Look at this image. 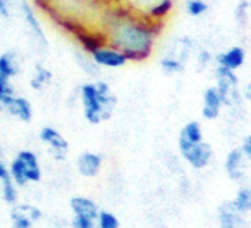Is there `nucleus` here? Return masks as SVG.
I'll use <instances>...</instances> for the list:
<instances>
[{
    "label": "nucleus",
    "instance_id": "1",
    "mask_svg": "<svg viewBox=\"0 0 251 228\" xmlns=\"http://www.w3.org/2000/svg\"><path fill=\"white\" fill-rule=\"evenodd\" d=\"M164 27L166 24L109 3L100 20L99 31L105 42L121 51L129 62H144L154 55Z\"/></svg>",
    "mask_w": 251,
    "mask_h": 228
},
{
    "label": "nucleus",
    "instance_id": "2",
    "mask_svg": "<svg viewBox=\"0 0 251 228\" xmlns=\"http://www.w3.org/2000/svg\"><path fill=\"white\" fill-rule=\"evenodd\" d=\"M59 28L71 37L86 28H99L111 0H34Z\"/></svg>",
    "mask_w": 251,
    "mask_h": 228
},
{
    "label": "nucleus",
    "instance_id": "3",
    "mask_svg": "<svg viewBox=\"0 0 251 228\" xmlns=\"http://www.w3.org/2000/svg\"><path fill=\"white\" fill-rule=\"evenodd\" d=\"M78 92L84 119L89 123L99 125L112 116L117 98L106 82L96 80L84 83Z\"/></svg>",
    "mask_w": 251,
    "mask_h": 228
},
{
    "label": "nucleus",
    "instance_id": "4",
    "mask_svg": "<svg viewBox=\"0 0 251 228\" xmlns=\"http://www.w3.org/2000/svg\"><path fill=\"white\" fill-rule=\"evenodd\" d=\"M195 51V42L189 36H180L170 42L167 51L160 58V68L167 76L179 74L185 70L191 55Z\"/></svg>",
    "mask_w": 251,
    "mask_h": 228
},
{
    "label": "nucleus",
    "instance_id": "5",
    "mask_svg": "<svg viewBox=\"0 0 251 228\" xmlns=\"http://www.w3.org/2000/svg\"><path fill=\"white\" fill-rule=\"evenodd\" d=\"M111 3L124 6L161 24L169 21L176 8V0H111Z\"/></svg>",
    "mask_w": 251,
    "mask_h": 228
},
{
    "label": "nucleus",
    "instance_id": "6",
    "mask_svg": "<svg viewBox=\"0 0 251 228\" xmlns=\"http://www.w3.org/2000/svg\"><path fill=\"white\" fill-rule=\"evenodd\" d=\"M11 179L17 185H25L28 182H37L42 178V169L37 156L33 151H21L9 166Z\"/></svg>",
    "mask_w": 251,
    "mask_h": 228
},
{
    "label": "nucleus",
    "instance_id": "7",
    "mask_svg": "<svg viewBox=\"0 0 251 228\" xmlns=\"http://www.w3.org/2000/svg\"><path fill=\"white\" fill-rule=\"evenodd\" d=\"M12 5L20 12L27 30L30 33V37L33 39L37 49L45 52L48 49V37H46V33L42 27V23L36 14L34 6L28 2V0H12Z\"/></svg>",
    "mask_w": 251,
    "mask_h": 228
},
{
    "label": "nucleus",
    "instance_id": "8",
    "mask_svg": "<svg viewBox=\"0 0 251 228\" xmlns=\"http://www.w3.org/2000/svg\"><path fill=\"white\" fill-rule=\"evenodd\" d=\"M214 77L219 95L222 96L225 107H236L241 104V92H239V80L236 71H230L222 67H214Z\"/></svg>",
    "mask_w": 251,
    "mask_h": 228
},
{
    "label": "nucleus",
    "instance_id": "9",
    "mask_svg": "<svg viewBox=\"0 0 251 228\" xmlns=\"http://www.w3.org/2000/svg\"><path fill=\"white\" fill-rule=\"evenodd\" d=\"M89 57L93 59V62L99 68H108V70L121 68L129 62L121 51H118L117 48H114L112 45L106 42H102L93 51H90Z\"/></svg>",
    "mask_w": 251,
    "mask_h": 228
},
{
    "label": "nucleus",
    "instance_id": "10",
    "mask_svg": "<svg viewBox=\"0 0 251 228\" xmlns=\"http://www.w3.org/2000/svg\"><path fill=\"white\" fill-rule=\"evenodd\" d=\"M179 151L185 162L194 169H204L213 160V148L205 141L195 144H182L179 145Z\"/></svg>",
    "mask_w": 251,
    "mask_h": 228
},
{
    "label": "nucleus",
    "instance_id": "11",
    "mask_svg": "<svg viewBox=\"0 0 251 228\" xmlns=\"http://www.w3.org/2000/svg\"><path fill=\"white\" fill-rule=\"evenodd\" d=\"M245 58H247L245 49L236 45L214 55V65L230 71H238L245 64Z\"/></svg>",
    "mask_w": 251,
    "mask_h": 228
},
{
    "label": "nucleus",
    "instance_id": "12",
    "mask_svg": "<svg viewBox=\"0 0 251 228\" xmlns=\"http://www.w3.org/2000/svg\"><path fill=\"white\" fill-rule=\"evenodd\" d=\"M225 108L222 96L219 95L217 89L213 86H208L202 93V107L201 114L205 120H216L219 119L222 110Z\"/></svg>",
    "mask_w": 251,
    "mask_h": 228
},
{
    "label": "nucleus",
    "instance_id": "13",
    "mask_svg": "<svg viewBox=\"0 0 251 228\" xmlns=\"http://www.w3.org/2000/svg\"><path fill=\"white\" fill-rule=\"evenodd\" d=\"M40 141L50 148V153L56 159H62L68 151L67 140L52 126H45L40 131Z\"/></svg>",
    "mask_w": 251,
    "mask_h": 228
},
{
    "label": "nucleus",
    "instance_id": "14",
    "mask_svg": "<svg viewBox=\"0 0 251 228\" xmlns=\"http://www.w3.org/2000/svg\"><path fill=\"white\" fill-rule=\"evenodd\" d=\"M2 108H5L11 116L21 122H30L33 119V107L30 101L24 96L14 95L2 105Z\"/></svg>",
    "mask_w": 251,
    "mask_h": 228
},
{
    "label": "nucleus",
    "instance_id": "15",
    "mask_svg": "<svg viewBox=\"0 0 251 228\" xmlns=\"http://www.w3.org/2000/svg\"><path fill=\"white\" fill-rule=\"evenodd\" d=\"M245 156L241 148H232L225 159V172L230 181H241L244 176V163Z\"/></svg>",
    "mask_w": 251,
    "mask_h": 228
},
{
    "label": "nucleus",
    "instance_id": "16",
    "mask_svg": "<svg viewBox=\"0 0 251 228\" xmlns=\"http://www.w3.org/2000/svg\"><path fill=\"white\" fill-rule=\"evenodd\" d=\"M11 216H12L14 228H31V225L42 218V212L34 206L24 204L14 209Z\"/></svg>",
    "mask_w": 251,
    "mask_h": 228
},
{
    "label": "nucleus",
    "instance_id": "17",
    "mask_svg": "<svg viewBox=\"0 0 251 228\" xmlns=\"http://www.w3.org/2000/svg\"><path fill=\"white\" fill-rule=\"evenodd\" d=\"M219 225L220 228H247L244 215L236 212L229 201L219 207Z\"/></svg>",
    "mask_w": 251,
    "mask_h": 228
},
{
    "label": "nucleus",
    "instance_id": "18",
    "mask_svg": "<svg viewBox=\"0 0 251 228\" xmlns=\"http://www.w3.org/2000/svg\"><path fill=\"white\" fill-rule=\"evenodd\" d=\"M100 166H102L100 156L96 154V153H92V151H86V153L80 154V157L77 160L78 172L83 176H87V178L96 176L99 173V171H100Z\"/></svg>",
    "mask_w": 251,
    "mask_h": 228
},
{
    "label": "nucleus",
    "instance_id": "19",
    "mask_svg": "<svg viewBox=\"0 0 251 228\" xmlns=\"http://www.w3.org/2000/svg\"><path fill=\"white\" fill-rule=\"evenodd\" d=\"M71 209H73L74 216L98 221V216H99L98 206L93 200L87 197H74L71 200Z\"/></svg>",
    "mask_w": 251,
    "mask_h": 228
},
{
    "label": "nucleus",
    "instance_id": "20",
    "mask_svg": "<svg viewBox=\"0 0 251 228\" xmlns=\"http://www.w3.org/2000/svg\"><path fill=\"white\" fill-rule=\"evenodd\" d=\"M20 70H21V64L15 52L8 51L0 55V77L12 80L15 76H18Z\"/></svg>",
    "mask_w": 251,
    "mask_h": 228
},
{
    "label": "nucleus",
    "instance_id": "21",
    "mask_svg": "<svg viewBox=\"0 0 251 228\" xmlns=\"http://www.w3.org/2000/svg\"><path fill=\"white\" fill-rule=\"evenodd\" d=\"M201 141H204V132H202L201 123L197 120H191V122L185 123L183 128L180 129L177 145L195 144V142H201Z\"/></svg>",
    "mask_w": 251,
    "mask_h": 228
},
{
    "label": "nucleus",
    "instance_id": "22",
    "mask_svg": "<svg viewBox=\"0 0 251 228\" xmlns=\"http://www.w3.org/2000/svg\"><path fill=\"white\" fill-rule=\"evenodd\" d=\"M232 204V207L239 212L241 215H247L251 212V185L250 187H241L235 197L229 201Z\"/></svg>",
    "mask_w": 251,
    "mask_h": 228
},
{
    "label": "nucleus",
    "instance_id": "23",
    "mask_svg": "<svg viewBox=\"0 0 251 228\" xmlns=\"http://www.w3.org/2000/svg\"><path fill=\"white\" fill-rule=\"evenodd\" d=\"M52 82V71L48 70L46 67L37 64L34 67V71L31 74L30 79V86L34 90H43L46 86H49V83Z\"/></svg>",
    "mask_w": 251,
    "mask_h": 228
},
{
    "label": "nucleus",
    "instance_id": "24",
    "mask_svg": "<svg viewBox=\"0 0 251 228\" xmlns=\"http://www.w3.org/2000/svg\"><path fill=\"white\" fill-rule=\"evenodd\" d=\"M210 9L208 0H185V11L191 18H201Z\"/></svg>",
    "mask_w": 251,
    "mask_h": 228
},
{
    "label": "nucleus",
    "instance_id": "25",
    "mask_svg": "<svg viewBox=\"0 0 251 228\" xmlns=\"http://www.w3.org/2000/svg\"><path fill=\"white\" fill-rule=\"evenodd\" d=\"M75 61H77V64L80 65V68H81L86 74H89V76L96 77V76L99 74V71H100V68L93 62V59L89 57V54L83 52L81 49H78V51L75 52Z\"/></svg>",
    "mask_w": 251,
    "mask_h": 228
},
{
    "label": "nucleus",
    "instance_id": "26",
    "mask_svg": "<svg viewBox=\"0 0 251 228\" xmlns=\"http://www.w3.org/2000/svg\"><path fill=\"white\" fill-rule=\"evenodd\" d=\"M98 228H120L118 219L114 213L111 212H99L98 221H96Z\"/></svg>",
    "mask_w": 251,
    "mask_h": 228
},
{
    "label": "nucleus",
    "instance_id": "27",
    "mask_svg": "<svg viewBox=\"0 0 251 228\" xmlns=\"http://www.w3.org/2000/svg\"><path fill=\"white\" fill-rule=\"evenodd\" d=\"M2 196H3V200H5L6 203H15V201H17L18 191H17L15 182H14L11 178L2 181Z\"/></svg>",
    "mask_w": 251,
    "mask_h": 228
},
{
    "label": "nucleus",
    "instance_id": "28",
    "mask_svg": "<svg viewBox=\"0 0 251 228\" xmlns=\"http://www.w3.org/2000/svg\"><path fill=\"white\" fill-rule=\"evenodd\" d=\"M14 95H15V90H14L11 80L5 79V77H0V105H3Z\"/></svg>",
    "mask_w": 251,
    "mask_h": 228
},
{
    "label": "nucleus",
    "instance_id": "29",
    "mask_svg": "<svg viewBox=\"0 0 251 228\" xmlns=\"http://www.w3.org/2000/svg\"><path fill=\"white\" fill-rule=\"evenodd\" d=\"M211 62H214V57L211 55V52L210 51H207V49H200L198 52H197V64H198V67L200 68H207Z\"/></svg>",
    "mask_w": 251,
    "mask_h": 228
},
{
    "label": "nucleus",
    "instance_id": "30",
    "mask_svg": "<svg viewBox=\"0 0 251 228\" xmlns=\"http://www.w3.org/2000/svg\"><path fill=\"white\" fill-rule=\"evenodd\" d=\"M73 228H96V221L74 216L73 218Z\"/></svg>",
    "mask_w": 251,
    "mask_h": 228
},
{
    "label": "nucleus",
    "instance_id": "31",
    "mask_svg": "<svg viewBox=\"0 0 251 228\" xmlns=\"http://www.w3.org/2000/svg\"><path fill=\"white\" fill-rule=\"evenodd\" d=\"M12 9H14L12 0H0V17L5 18V20L11 18Z\"/></svg>",
    "mask_w": 251,
    "mask_h": 228
},
{
    "label": "nucleus",
    "instance_id": "32",
    "mask_svg": "<svg viewBox=\"0 0 251 228\" xmlns=\"http://www.w3.org/2000/svg\"><path fill=\"white\" fill-rule=\"evenodd\" d=\"M241 150H242L245 159L251 162V135H248V137L244 140V142H242V145H241Z\"/></svg>",
    "mask_w": 251,
    "mask_h": 228
},
{
    "label": "nucleus",
    "instance_id": "33",
    "mask_svg": "<svg viewBox=\"0 0 251 228\" xmlns=\"http://www.w3.org/2000/svg\"><path fill=\"white\" fill-rule=\"evenodd\" d=\"M11 175H9V168L0 160V181H5V179H9Z\"/></svg>",
    "mask_w": 251,
    "mask_h": 228
},
{
    "label": "nucleus",
    "instance_id": "34",
    "mask_svg": "<svg viewBox=\"0 0 251 228\" xmlns=\"http://www.w3.org/2000/svg\"><path fill=\"white\" fill-rule=\"evenodd\" d=\"M247 96H248V99L251 101V83H250L248 87H247Z\"/></svg>",
    "mask_w": 251,
    "mask_h": 228
},
{
    "label": "nucleus",
    "instance_id": "35",
    "mask_svg": "<svg viewBox=\"0 0 251 228\" xmlns=\"http://www.w3.org/2000/svg\"><path fill=\"white\" fill-rule=\"evenodd\" d=\"M0 157H2V150H0Z\"/></svg>",
    "mask_w": 251,
    "mask_h": 228
},
{
    "label": "nucleus",
    "instance_id": "36",
    "mask_svg": "<svg viewBox=\"0 0 251 228\" xmlns=\"http://www.w3.org/2000/svg\"><path fill=\"white\" fill-rule=\"evenodd\" d=\"M0 110H2V105H0Z\"/></svg>",
    "mask_w": 251,
    "mask_h": 228
},
{
    "label": "nucleus",
    "instance_id": "37",
    "mask_svg": "<svg viewBox=\"0 0 251 228\" xmlns=\"http://www.w3.org/2000/svg\"><path fill=\"white\" fill-rule=\"evenodd\" d=\"M214 2H219V0H214Z\"/></svg>",
    "mask_w": 251,
    "mask_h": 228
}]
</instances>
